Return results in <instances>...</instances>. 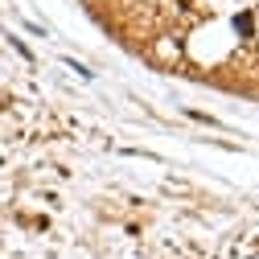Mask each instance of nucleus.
I'll return each mask as SVG.
<instances>
[{
	"label": "nucleus",
	"mask_w": 259,
	"mask_h": 259,
	"mask_svg": "<svg viewBox=\"0 0 259 259\" xmlns=\"http://www.w3.org/2000/svg\"><path fill=\"white\" fill-rule=\"evenodd\" d=\"M235 29H239L243 37H251V29H255V17H251V13H243V17H235Z\"/></svg>",
	"instance_id": "nucleus-1"
}]
</instances>
